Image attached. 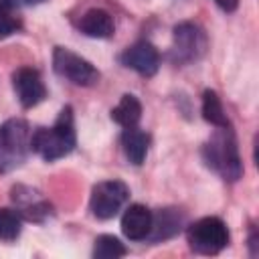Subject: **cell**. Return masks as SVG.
<instances>
[{"label": "cell", "instance_id": "6da1fadb", "mask_svg": "<svg viewBox=\"0 0 259 259\" xmlns=\"http://www.w3.org/2000/svg\"><path fill=\"white\" fill-rule=\"evenodd\" d=\"M75 142H77V136H75L73 107L65 105L53 127H38L32 132L30 150L36 152L42 160L55 162V160L71 154L75 148Z\"/></svg>", "mask_w": 259, "mask_h": 259}, {"label": "cell", "instance_id": "7a4b0ae2", "mask_svg": "<svg viewBox=\"0 0 259 259\" xmlns=\"http://www.w3.org/2000/svg\"><path fill=\"white\" fill-rule=\"evenodd\" d=\"M202 160L212 172H217L227 182H237L243 176V162L231 125L214 130V134L202 146Z\"/></svg>", "mask_w": 259, "mask_h": 259}, {"label": "cell", "instance_id": "3957f363", "mask_svg": "<svg viewBox=\"0 0 259 259\" xmlns=\"http://www.w3.org/2000/svg\"><path fill=\"white\" fill-rule=\"evenodd\" d=\"M30 138L32 130L28 121L20 117L6 119L0 125V174H8L26 162L32 152Z\"/></svg>", "mask_w": 259, "mask_h": 259}, {"label": "cell", "instance_id": "277c9868", "mask_svg": "<svg viewBox=\"0 0 259 259\" xmlns=\"http://www.w3.org/2000/svg\"><path fill=\"white\" fill-rule=\"evenodd\" d=\"M186 237L190 249L200 255H217L229 245V229L219 217H204L192 223Z\"/></svg>", "mask_w": 259, "mask_h": 259}, {"label": "cell", "instance_id": "5b68a950", "mask_svg": "<svg viewBox=\"0 0 259 259\" xmlns=\"http://www.w3.org/2000/svg\"><path fill=\"white\" fill-rule=\"evenodd\" d=\"M53 69L57 75L65 77L67 81H71L73 85H79V87H91L99 81V71L87 59L79 57L77 53H73L65 47L55 49Z\"/></svg>", "mask_w": 259, "mask_h": 259}, {"label": "cell", "instance_id": "8992f818", "mask_svg": "<svg viewBox=\"0 0 259 259\" xmlns=\"http://www.w3.org/2000/svg\"><path fill=\"white\" fill-rule=\"evenodd\" d=\"M127 196H130V188L121 180H103L93 186L89 208L93 217L107 221V219H113L121 210Z\"/></svg>", "mask_w": 259, "mask_h": 259}, {"label": "cell", "instance_id": "52a82bcc", "mask_svg": "<svg viewBox=\"0 0 259 259\" xmlns=\"http://www.w3.org/2000/svg\"><path fill=\"white\" fill-rule=\"evenodd\" d=\"M208 47L206 32L194 22H180L174 26L172 59L174 63H192L198 61Z\"/></svg>", "mask_w": 259, "mask_h": 259}, {"label": "cell", "instance_id": "ba28073f", "mask_svg": "<svg viewBox=\"0 0 259 259\" xmlns=\"http://www.w3.org/2000/svg\"><path fill=\"white\" fill-rule=\"evenodd\" d=\"M12 87L16 91V97L22 107H34L47 97V87L42 83V77L32 67H20L12 73Z\"/></svg>", "mask_w": 259, "mask_h": 259}, {"label": "cell", "instance_id": "9c48e42d", "mask_svg": "<svg viewBox=\"0 0 259 259\" xmlns=\"http://www.w3.org/2000/svg\"><path fill=\"white\" fill-rule=\"evenodd\" d=\"M119 61L125 67L134 69L136 73H140L144 77H152V75H156V71L160 67V53H158V49L152 42L140 40V42L127 47L121 53Z\"/></svg>", "mask_w": 259, "mask_h": 259}, {"label": "cell", "instance_id": "30bf717a", "mask_svg": "<svg viewBox=\"0 0 259 259\" xmlns=\"http://www.w3.org/2000/svg\"><path fill=\"white\" fill-rule=\"evenodd\" d=\"M12 202L16 204V210L22 219L40 223L51 214V204L40 196V192L28 188V186H14L12 188Z\"/></svg>", "mask_w": 259, "mask_h": 259}, {"label": "cell", "instance_id": "8fae6325", "mask_svg": "<svg viewBox=\"0 0 259 259\" xmlns=\"http://www.w3.org/2000/svg\"><path fill=\"white\" fill-rule=\"evenodd\" d=\"M152 229V210L144 204H130L121 217V233L130 241H144Z\"/></svg>", "mask_w": 259, "mask_h": 259}, {"label": "cell", "instance_id": "7c38bea8", "mask_svg": "<svg viewBox=\"0 0 259 259\" xmlns=\"http://www.w3.org/2000/svg\"><path fill=\"white\" fill-rule=\"evenodd\" d=\"M79 30L91 38H109L113 36V30H115V24H113V18L107 10L103 8H91L87 10L79 22H77Z\"/></svg>", "mask_w": 259, "mask_h": 259}, {"label": "cell", "instance_id": "4fadbf2b", "mask_svg": "<svg viewBox=\"0 0 259 259\" xmlns=\"http://www.w3.org/2000/svg\"><path fill=\"white\" fill-rule=\"evenodd\" d=\"M184 217L178 212V208H162L156 214H152V229L148 233L150 241H166L174 237L182 229Z\"/></svg>", "mask_w": 259, "mask_h": 259}, {"label": "cell", "instance_id": "5bb4252c", "mask_svg": "<svg viewBox=\"0 0 259 259\" xmlns=\"http://www.w3.org/2000/svg\"><path fill=\"white\" fill-rule=\"evenodd\" d=\"M121 148H123V154L125 158L140 166L146 156H148V150H150V134L142 132L138 125L134 127H123V134H121Z\"/></svg>", "mask_w": 259, "mask_h": 259}, {"label": "cell", "instance_id": "9a60e30c", "mask_svg": "<svg viewBox=\"0 0 259 259\" xmlns=\"http://www.w3.org/2000/svg\"><path fill=\"white\" fill-rule=\"evenodd\" d=\"M140 117H142V103L132 93L121 95L119 103L111 109V119L115 123H119L121 127H134V125H138Z\"/></svg>", "mask_w": 259, "mask_h": 259}, {"label": "cell", "instance_id": "2e32d148", "mask_svg": "<svg viewBox=\"0 0 259 259\" xmlns=\"http://www.w3.org/2000/svg\"><path fill=\"white\" fill-rule=\"evenodd\" d=\"M202 117L212 123L214 127H225V125H231L225 109H223V103L217 95V91L212 89H206L202 93Z\"/></svg>", "mask_w": 259, "mask_h": 259}, {"label": "cell", "instance_id": "e0dca14e", "mask_svg": "<svg viewBox=\"0 0 259 259\" xmlns=\"http://www.w3.org/2000/svg\"><path fill=\"white\" fill-rule=\"evenodd\" d=\"M125 255V247L113 235H99L93 245V257L97 259H117Z\"/></svg>", "mask_w": 259, "mask_h": 259}, {"label": "cell", "instance_id": "ac0fdd59", "mask_svg": "<svg viewBox=\"0 0 259 259\" xmlns=\"http://www.w3.org/2000/svg\"><path fill=\"white\" fill-rule=\"evenodd\" d=\"M22 231V217L14 208H0V239L14 241Z\"/></svg>", "mask_w": 259, "mask_h": 259}, {"label": "cell", "instance_id": "d6986e66", "mask_svg": "<svg viewBox=\"0 0 259 259\" xmlns=\"http://www.w3.org/2000/svg\"><path fill=\"white\" fill-rule=\"evenodd\" d=\"M22 26L20 18L14 16V8H10L4 0H0V38H6L14 32H18Z\"/></svg>", "mask_w": 259, "mask_h": 259}, {"label": "cell", "instance_id": "ffe728a7", "mask_svg": "<svg viewBox=\"0 0 259 259\" xmlns=\"http://www.w3.org/2000/svg\"><path fill=\"white\" fill-rule=\"evenodd\" d=\"M10 8H26V6H36L45 0H4Z\"/></svg>", "mask_w": 259, "mask_h": 259}, {"label": "cell", "instance_id": "44dd1931", "mask_svg": "<svg viewBox=\"0 0 259 259\" xmlns=\"http://www.w3.org/2000/svg\"><path fill=\"white\" fill-rule=\"evenodd\" d=\"M214 4H217L219 8H223L225 12H233V10H237L239 0H214Z\"/></svg>", "mask_w": 259, "mask_h": 259}, {"label": "cell", "instance_id": "7402d4cb", "mask_svg": "<svg viewBox=\"0 0 259 259\" xmlns=\"http://www.w3.org/2000/svg\"><path fill=\"white\" fill-rule=\"evenodd\" d=\"M249 245H251V255L255 257V255H257V233H255V231H253L251 237H249Z\"/></svg>", "mask_w": 259, "mask_h": 259}]
</instances>
